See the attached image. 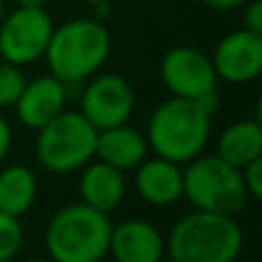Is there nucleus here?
Listing matches in <instances>:
<instances>
[{
    "label": "nucleus",
    "mask_w": 262,
    "mask_h": 262,
    "mask_svg": "<svg viewBox=\"0 0 262 262\" xmlns=\"http://www.w3.org/2000/svg\"><path fill=\"white\" fill-rule=\"evenodd\" d=\"M212 118L200 101L170 97L152 111L145 138L157 157L184 166L207 149Z\"/></svg>",
    "instance_id": "1"
},
{
    "label": "nucleus",
    "mask_w": 262,
    "mask_h": 262,
    "mask_svg": "<svg viewBox=\"0 0 262 262\" xmlns=\"http://www.w3.org/2000/svg\"><path fill=\"white\" fill-rule=\"evenodd\" d=\"M111 55V35L97 18H72L53 28L44 60L49 74L64 85H78L95 76Z\"/></svg>",
    "instance_id": "2"
},
{
    "label": "nucleus",
    "mask_w": 262,
    "mask_h": 262,
    "mask_svg": "<svg viewBox=\"0 0 262 262\" xmlns=\"http://www.w3.org/2000/svg\"><path fill=\"white\" fill-rule=\"evenodd\" d=\"M244 249V232L235 216L189 212L177 219L166 237L170 262H235Z\"/></svg>",
    "instance_id": "3"
},
{
    "label": "nucleus",
    "mask_w": 262,
    "mask_h": 262,
    "mask_svg": "<svg viewBox=\"0 0 262 262\" xmlns=\"http://www.w3.org/2000/svg\"><path fill=\"white\" fill-rule=\"evenodd\" d=\"M111 214L85 203H69L51 216L46 226V253L53 262H101L108 255Z\"/></svg>",
    "instance_id": "4"
},
{
    "label": "nucleus",
    "mask_w": 262,
    "mask_h": 262,
    "mask_svg": "<svg viewBox=\"0 0 262 262\" xmlns=\"http://www.w3.org/2000/svg\"><path fill=\"white\" fill-rule=\"evenodd\" d=\"M184 175V193L195 209L200 212L237 216L249 203L244 189L242 170L226 163L216 154H200L182 168Z\"/></svg>",
    "instance_id": "5"
},
{
    "label": "nucleus",
    "mask_w": 262,
    "mask_h": 262,
    "mask_svg": "<svg viewBox=\"0 0 262 262\" xmlns=\"http://www.w3.org/2000/svg\"><path fill=\"white\" fill-rule=\"evenodd\" d=\"M97 129L81 115V111L58 113L51 122L37 129L35 157L41 168L53 175H69L81 170L95 159Z\"/></svg>",
    "instance_id": "6"
},
{
    "label": "nucleus",
    "mask_w": 262,
    "mask_h": 262,
    "mask_svg": "<svg viewBox=\"0 0 262 262\" xmlns=\"http://www.w3.org/2000/svg\"><path fill=\"white\" fill-rule=\"evenodd\" d=\"M53 28V18L44 7H16L5 14L0 21V58L18 67L39 62L46 53Z\"/></svg>",
    "instance_id": "7"
},
{
    "label": "nucleus",
    "mask_w": 262,
    "mask_h": 262,
    "mask_svg": "<svg viewBox=\"0 0 262 262\" xmlns=\"http://www.w3.org/2000/svg\"><path fill=\"white\" fill-rule=\"evenodd\" d=\"M136 108L134 88L120 74H99L85 81L81 92V115L97 131L118 127L131 120Z\"/></svg>",
    "instance_id": "8"
},
{
    "label": "nucleus",
    "mask_w": 262,
    "mask_h": 262,
    "mask_svg": "<svg viewBox=\"0 0 262 262\" xmlns=\"http://www.w3.org/2000/svg\"><path fill=\"white\" fill-rule=\"evenodd\" d=\"M159 76L170 97L203 99L216 92L219 76L212 58L195 46H175L161 58Z\"/></svg>",
    "instance_id": "9"
},
{
    "label": "nucleus",
    "mask_w": 262,
    "mask_h": 262,
    "mask_svg": "<svg viewBox=\"0 0 262 262\" xmlns=\"http://www.w3.org/2000/svg\"><path fill=\"white\" fill-rule=\"evenodd\" d=\"M219 81L242 85L251 83L262 74V35L239 28L221 37L209 55Z\"/></svg>",
    "instance_id": "10"
},
{
    "label": "nucleus",
    "mask_w": 262,
    "mask_h": 262,
    "mask_svg": "<svg viewBox=\"0 0 262 262\" xmlns=\"http://www.w3.org/2000/svg\"><path fill=\"white\" fill-rule=\"evenodd\" d=\"M108 255L115 262H161L166 258V237L145 219H127L111 230Z\"/></svg>",
    "instance_id": "11"
},
{
    "label": "nucleus",
    "mask_w": 262,
    "mask_h": 262,
    "mask_svg": "<svg viewBox=\"0 0 262 262\" xmlns=\"http://www.w3.org/2000/svg\"><path fill=\"white\" fill-rule=\"evenodd\" d=\"M64 106H67V85L58 81L53 74H44L26 81V88L18 95L14 111L23 127L37 131L58 113H62Z\"/></svg>",
    "instance_id": "12"
},
{
    "label": "nucleus",
    "mask_w": 262,
    "mask_h": 262,
    "mask_svg": "<svg viewBox=\"0 0 262 262\" xmlns=\"http://www.w3.org/2000/svg\"><path fill=\"white\" fill-rule=\"evenodd\" d=\"M134 184L138 195L147 205L168 207L175 205L184 193V175L182 166L163 157H145L134 168Z\"/></svg>",
    "instance_id": "13"
},
{
    "label": "nucleus",
    "mask_w": 262,
    "mask_h": 262,
    "mask_svg": "<svg viewBox=\"0 0 262 262\" xmlns=\"http://www.w3.org/2000/svg\"><path fill=\"white\" fill-rule=\"evenodd\" d=\"M78 193H81V203L104 214H111L122 205L124 195H127V177L118 168L108 166L99 159H92L90 163L81 168Z\"/></svg>",
    "instance_id": "14"
},
{
    "label": "nucleus",
    "mask_w": 262,
    "mask_h": 262,
    "mask_svg": "<svg viewBox=\"0 0 262 262\" xmlns=\"http://www.w3.org/2000/svg\"><path fill=\"white\" fill-rule=\"evenodd\" d=\"M149 154V145L143 131L134 129L129 122L97 131L95 159L129 172Z\"/></svg>",
    "instance_id": "15"
},
{
    "label": "nucleus",
    "mask_w": 262,
    "mask_h": 262,
    "mask_svg": "<svg viewBox=\"0 0 262 262\" xmlns=\"http://www.w3.org/2000/svg\"><path fill=\"white\" fill-rule=\"evenodd\" d=\"M216 157L235 168L262 157V127L258 120H239L226 127L216 138Z\"/></svg>",
    "instance_id": "16"
},
{
    "label": "nucleus",
    "mask_w": 262,
    "mask_h": 262,
    "mask_svg": "<svg viewBox=\"0 0 262 262\" xmlns=\"http://www.w3.org/2000/svg\"><path fill=\"white\" fill-rule=\"evenodd\" d=\"M37 175L23 163H9L0 170V212L26 216L37 200Z\"/></svg>",
    "instance_id": "17"
},
{
    "label": "nucleus",
    "mask_w": 262,
    "mask_h": 262,
    "mask_svg": "<svg viewBox=\"0 0 262 262\" xmlns=\"http://www.w3.org/2000/svg\"><path fill=\"white\" fill-rule=\"evenodd\" d=\"M26 235H23L21 219L0 212V262H12L21 253Z\"/></svg>",
    "instance_id": "18"
},
{
    "label": "nucleus",
    "mask_w": 262,
    "mask_h": 262,
    "mask_svg": "<svg viewBox=\"0 0 262 262\" xmlns=\"http://www.w3.org/2000/svg\"><path fill=\"white\" fill-rule=\"evenodd\" d=\"M26 81L23 67L0 60V108H14L18 95L26 88Z\"/></svg>",
    "instance_id": "19"
},
{
    "label": "nucleus",
    "mask_w": 262,
    "mask_h": 262,
    "mask_svg": "<svg viewBox=\"0 0 262 262\" xmlns=\"http://www.w3.org/2000/svg\"><path fill=\"white\" fill-rule=\"evenodd\" d=\"M242 180H244V189L249 193V198L260 200L262 198V157L242 168Z\"/></svg>",
    "instance_id": "20"
},
{
    "label": "nucleus",
    "mask_w": 262,
    "mask_h": 262,
    "mask_svg": "<svg viewBox=\"0 0 262 262\" xmlns=\"http://www.w3.org/2000/svg\"><path fill=\"white\" fill-rule=\"evenodd\" d=\"M242 7H244V28L262 35V3L260 0H246Z\"/></svg>",
    "instance_id": "21"
},
{
    "label": "nucleus",
    "mask_w": 262,
    "mask_h": 262,
    "mask_svg": "<svg viewBox=\"0 0 262 262\" xmlns=\"http://www.w3.org/2000/svg\"><path fill=\"white\" fill-rule=\"evenodd\" d=\"M9 147H12V127H9V122L0 115V163H3L5 157L9 154Z\"/></svg>",
    "instance_id": "22"
},
{
    "label": "nucleus",
    "mask_w": 262,
    "mask_h": 262,
    "mask_svg": "<svg viewBox=\"0 0 262 262\" xmlns=\"http://www.w3.org/2000/svg\"><path fill=\"white\" fill-rule=\"evenodd\" d=\"M200 5L209 9H216V12H228V9H237L246 3V0H198Z\"/></svg>",
    "instance_id": "23"
},
{
    "label": "nucleus",
    "mask_w": 262,
    "mask_h": 262,
    "mask_svg": "<svg viewBox=\"0 0 262 262\" xmlns=\"http://www.w3.org/2000/svg\"><path fill=\"white\" fill-rule=\"evenodd\" d=\"M18 7H28V9H39L46 5V0H16Z\"/></svg>",
    "instance_id": "24"
},
{
    "label": "nucleus",
    "mask_w": 262,
    "mask_h": 262,
    "mask_svg": "<svg viewBox=\"0 0 262 262\" xmlns=\"http://www.w3.org/2000/svg\"><path fill=\"white\" fill-rule=\"evenodd\" d=\"M23 262H53V260H51V258H28Z\"/></svg>",
    "instance_id": "25"
},
{
    "label": "nucleus",
    "mask_w": 262,
    "mask_h": 262,
    "mask_svg": "<svg viewBox=\"0 0 262 262\" xmlns=\"http://www.w3.org/2000/svg\"><path fill=\"white\" fill-rule=\"evenodd\" d=\"M5 14H7V7H5V0H0V21L5 18Z\"/></svg>",
    "instance_id": "26"
}]
</instances>
